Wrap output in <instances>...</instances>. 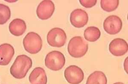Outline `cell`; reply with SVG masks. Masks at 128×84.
<instances>
[{
    "label": "cell",
    "mask_w": 128,
    "mask_h": 84,
    "mask_svg": "<svg viewBox=\"0 0 128 84\" xmlns=\"http://www.w3.org/2000/svg\"><path fill=\"white\" fill-rule=\"evenodd\" d=\"M124 68L127 74H128V57L126 58L124 64Z\"/></svg>",
    "instance_id": "19"
},
{
    "label": "cell",
    "mask_w": 128,
    "mask_h": 84,
    "mask_svg": "<svg viewBox=\"0 0 128 84\" xmlns=\"http://www.w3.org/2000/svg\"><path fill=\"white\" fill-rule=\"evenodd\" d=\"M122 23L120 18L115 15L110 16L104 22V30L110 35H115L122 28Z\"/></svg>",
    "instance_id": "7"
},
{
    "label": "cell",
    "mask_w": 128,
    "mask_h": 84,
    "mask_svg": "<svg viewBox=\"0 0 128 84\" xmlns=\"http://www.w3.org/2000/svg\"><path fill=\"white\" fill-rule=\"evenodd\" d=\"M9 31L12 35L16 36H22L26 29V24L22 19L16 18L10 22L9 24Z\"/></svg>",
    "instance_id": "13"
},
{
    "label": "cell",
    "mask_w": 128,
    "mask_h": 84,
    "mask_svg": "<svg viewBox=\"0 0 128 84\" xmlns=\"http://www.w3.org/2000/svg\"><path fill=\"white\" fill-rule=\"evenodd\" d=\"M64 76L66 81L70 84H79L84 78V74L80 67L76 65H70L66 68Z\"/></svg>",
    "instance_id": "6"
},
{
    "label": "cell",
    "mask_w": 128,
    "mask_h": 84,
    "mask_svg": "<svg viewBox=\"0 0 128 84\" xmlns=\"http://www.w3.org/2000/svg\"><path fill=\"white\" fill-rule=\"evenodd\" d=\"M45 66L52 71H58L64 67L66 64V58L62 52L58 51H52L45 57Z\"/></svg>",
    "instance_id": "4"
},
{
    "label": "cell",
    "mask_w": 128,
    "mask_h": 84,
    "mask_svg": "<svg viewBox=\"0 0 128 84\" xmlns=\"http://www.w3.org/2000/svg\"><path fill=\"white\" fill-rule=\"evenodd\" d=\"M128 50V44L122 38H115L109 44V52L115 56L124 55L127 52Z\"/></svg>",
    "instance_id": "10"
},
{
    "label": "cell",
    "mask_w": 128,
    "mask_h": 84,
    "mask_svg": "<svg viewBox=\"0 0 128 84\" xmlns=\"http://www.w3.org/2000/svg\"><path fill=\"white\" fill-rule=\"evenodd\" d=\"M29 80L31 84H47L48 77L43 68L36 67L30 74Z\"/></svg>",
    "instance_id": "12"
},
{
    "label": "cell",
    "mask_w": 128,
    "mask_h": 84,
    "mask_svg": "<svg viewBox=\"0 0 128 84\" xmlns=\"http://www.w3.org/2000/svg\"><path fill=\"white\" fill-rule=\"evenodd\" d=\"M67 35L61 28H52L48 32L47 36V42L50 46L61 48L64 46L67 40Z\"/></svg>",
    "instance_id": "5"
},
{
    "label": "cell",
    "mask_w": 128,
    "mask_h": 84,
    "mask_svg": "<svg viewBox=\"0 0 128 84\" xmlns=\"http://www.w3.org/2000/svg\"><path fill=\"white\" fill-rule=\"evenodd\" d=\"M11 17V10L8 6L0 4V25L7 22Z\"/></svg>",
    "instance_id": "17"
},
{
    "label": "cell",
    "mask_w": 128,
    "mask_h": 84,
    "mask_svg": "<svg viewBox=\"0 0 128 84\" xmlns=\"http://www.w3.org/2000/svg\"><path fill=\"white\" fill-rule=\"evenodd\" d=\"M119 4V0H102L100 1V6L102 9L107 12H112L116 10Z\"/></svg>",
    "instance_id": "16"
},
{
    "label": "cell",
    "mask_w": 128,
    "mask_h": 84,
    "mask_svg": "<svg viewBox=\"0 0 128 84\" xmlns=\"http://www.w3.org/2000/svg\"><path fill=\"white\" fill-rule=\"evenodd\" d=\"M113 84H124L122 82H116L115 83H114Z\"/></svg>",
    "instance_id": "20"
},
{
    "label": "cell",
    "mask_w": 128,
    "mask_h": 84,
    "mask_svg": "<svg viewBox=\"0 0 128 84\" xmlns=\"http://www.w3.org/2000/svg\"><path fill=\"white\" fill-rule=\"evenodd\" d=\"M55 10V5L52 1L50 0H43L37 8V16L41 20H47L52 16Z\"/></svg>",
    "instance_id": "8"
},
{
    "label": "cell",
    "mask_w": 128,
    "mask_h": 84,
    "mask_svg": "<svg viewBox=\"0 0 128 84\" xmlns=\"http://www.w3.org/2000/svg\"><path fill=\"white\" fill-rule=\"evenodd\" d=\"M23 43L25 50L32 54H38L42 48V39L35 32H28L24 38Z\"/></svg>",
    "instance_id": "3"
},
{
    "label": "cell",
    "mask_w": 128,
    "mask_h": 84,
    "mask_svg": "<svg viewBox=\"0 0 128 84\" xmlns=\"http://www.w3.org/2000/svg\"><path fill=\"white\" fill-rule=\"evenodd\" d=\"M107 79L104 72L95 71L90 74L88 78L86 84H107Z\"/></svg>",
    "instance_id": "14"
},
{
    "label": "cell",
    "mask_w": 128,
    "mask_h": 84,
    "mask_svg": "<svg viewBox=\"0 0 128 84\" xmlns=\"http://www.w3.org/2000/svg\"><path fill=\"white\" fill-rule=\"evenodd\" d=\"M70 20L74 27L77 28H83L88 21V14L82 9H76L70 13Z\"/></svg>",
    "instance_id": "9"
},
{
    "label": "cell",
    "mask_w": 128,
    "mask_h": 84,
    "mask_svg": "<svg viewBox=\"0 0 128 84\" xmlns=\"http://www.w3.org/2000/svg\"><path fill=\"white\" fill-rule=\"evenodd\" d=\"M14 54V48L10 44L4 43L0 45V65H8L12 60Z\"/></svg>",
    "instance_id": "11"
},
{
    "label": "cell",
    "mask_w": 128,
    "mask_h": 84,
    "mask_svg": "<svg viewBox=\"0 0 128 84\" xmlns=\"http://www.w3.org/2000/svg\"><path fill=\"white\" fill-rule=\"evenodd\" d=\"M84 36L87 41L90 42H95L100 37V31L96 26H89L84 30Z\"/></svg>",
    "instance_id": "15"
},
{
    "label": "cell",
    "mask_w": 128,
    "mask_h": 84,
    "mask_svg": "<svg viewBox=\"0 0 128 84\" xmlns=\"http://www.w3.org/2000/svg\"><path fill=\"white\" fill-rule=\"evenodd\" d=\"M32 65V60L29 57L25 55L18 56L10 68V74L17 79L24 78Z\"/></svg>",
    "instance_id": "1"
},
{
    "label": "cell",
    "mask_w": 128,
    "mask_h": 84,
    "mask_svg": "<svg viewBox=\"0 0 128 84\" xmlns=\"http://www.w3.org/2000/svg\"><path fill=\"white\" fill-rule=\"evenodd\" d=\"M80 4L83 6V7L86 8H90L93 7L96 5L97 3V0H80Z\"/></svg>",
    "instance_id": "18"
},
{
    "label": "cell",
    "mask_w": 128,
    "mask_h": 84,
    "mask_svg": "<svg viewBox=\"0 0 128 84\" xmlns=\"http://www.w3.org/2000/svg\"><path fill=\"white\" fill-rule=\"evenodd\" d=\"M88 49V44L81 36H75L72 38L68 46L69 54L74 58H81L84 56Z\"/></svg>",
    "instance_id": "2"
}]
</instances>
